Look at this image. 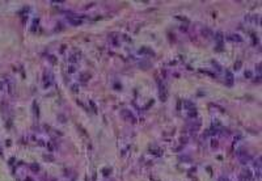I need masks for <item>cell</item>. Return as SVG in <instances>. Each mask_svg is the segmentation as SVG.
I'll use <instances>...</instances> for the list:
<instances>
[{
  "label": "cell",
  "mask_w": 262,
  "mask_h": 181,
  "mask_svg": "<svg viewBox=\"0 0 262 181\" xmlns=\"http://www.w3.org/2000/svg\"><path fill=\"white\" fill-rule=\"evenodd\" d=\"M122 116H123L125 118H126V117H127V118H129V121H130V122H135V118H134V116H133V114H131V113L129 112V110H123V112H122Z\"/></svg>",
  "instance_id": "1"
},
{
  "label": "cell",
  "mask_w": 262,
  "mask_h": 181,
  "mask_svg": "<svg viewBox=\"0 0 262 181\" xmlns=\"http://www.w3.org/2000/svg\"><path fill=\"white\" fill-rule=\"evenodd\" d=\"M159 93H160L161 101H165V97H167V93H165V87L163 84H160V88H159Z\"/></svg>",
  "instance_id": "2"
},
{
  "label": "cell",
  "mask_w": 262,
  "mask_h": 181,
  "mask_svg": "<svg viewBox=\"0 0 262 181\" xmlns=\"http://www.w3.org/2000/svg\"><path fill=\"white\" fill-rule=\"evenodd\" d=\"M228 40L229 41H236V42H239V41H241V37H239L237 34H229L228 36Z\"/></svg>",
  "instance_id": "3"
},
{
  "label": "cell",
  "mask_w": 262,
  "mask_h": 181,
  "mask_svg": "<svg viewBox=\"0 0 262 181\" xmlns=\"http://www.w3.org/2000/svg\"><path fill=\"white\" fill-rule=\"evenodd\" d=\"M219 181H229V180H228V178H225V177H222Z\"/></svg>",
  "instance_id": "4"
}]
</instances>
